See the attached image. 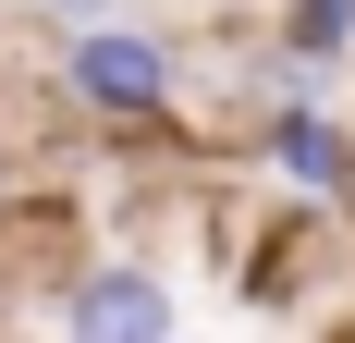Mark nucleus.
<instances>
[{
	"label": "nucleus",
	"mask_w": 355,
	"mask_h": 343,
	"mask_svg": "<svg viewBox=\"0 0 355 343\" xmlns=\"http://www.w3.org/2000/svg\"><path fill=\"white\" fill-rule=\"evenodd\" d=\"M49 74H62V110H73V123H98V135H172V123H184V49H172L159 25L62 37Z\"/></svg>",
	"instance_id": "nucleus-1"
},
{
	"label": "nucleus",
	"mask_w": 355,
	"mask_h": 343,
	"mask_svg": "<svg viewBox=\"0 0 355 343\" xmlns=\"http://www.w3.org/2000/svg\"><path fill=\"white\" fill-rule=\"evenodd\" d=\"M49 331L62 343H184V294L159 258H73L49 282Z\"/></svg>",
	"instance_id": "nucleus-2"
},
{
	"label": "nucleus",
	"mask_w": 355,
	"mask_h": 343,
	"mask_svg": "<svg viewBox=\"0 0 355 343\" xmlns=\"http://www.w3.org/2000/svg\"><path fill=\"white\" fill-rule=\"evenodd\" d=\"M245 147H257V172H270L294 208H331V196H355V135L331 123L319 99H270Z\"/></svg>",
	"instance_id": "nucleus-3"
},
{
	"label": "nucleus",
	"mask_w": 355,
	"mask_h": 343,
	"mask_svg": "<svg viewBox=\"0 0 355 343\" xmlns=\"http://www.w3.org/2000/svg\"><path fill=\"white\" fill-rule=\"evenodd\" d=\"M270 49H282L294 74H331L355 49V0H270Z\"/></svg>",
	"instance_id": "nucleus-4"
},
{
	"label": "nucleus",
	"mask_w": 355,
	"mask_h": 343,
	"mask_svg": "<svg viewBox=\"0 0 355 343\" xmlns=\"http://www.w3.org/2000/svg\"><path fill=\"white\" fill-rule=\"evenodd\" d=\"M49 37H98V25H135V0H37Z\"/></svg>",
	"instance_id": "nucleus-5"
},
{
	"label": "nucleus",
	"mask_w": 355,
	"mask_h": 343,
	"mask_svg": "<svg viewBox=\"0 0 355 343\" xmlns=\"http://www.w3.org/2000/svg\"><path fill=\"white\" fill-rule=\"evenodd\" d=\"M0 208H12V147H0Z\"/></svg>",
	"instance_id": "nucleus-6"
},
{
	"label": "nucleus",
	"mask_w": 355,
	"mask_h": 343,
	"mask_svg": "<svg viewBox=\"0 0 355 343\" xmlns=\"http://www.w3.org/2000/svg\"><path fill=\"white\" fill-rule=\"evenodd\" d=\"M0 343H25V331H12V319H0Z\"/></svg>",
	"instance_id": "nucleus-7"
}]
</instances>
